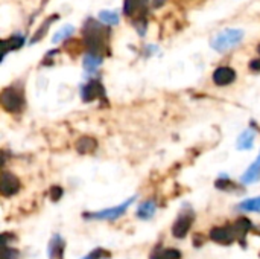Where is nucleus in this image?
<instances>
[{"label": "nucleus", "mask_w": 260, "mask_h": 259, "mask_svg": "<svg viewBox=\"0 0 260 259\" xmlns=\"http://www.w3.org/2000/svg\"><path fill=\"white\" fill-rule=\"evenodd\" d=\"M249 69L251 70H260V58H255L249 63Z\"/></svg>", "instance_id": "nucleus-28"}, {"label": "nucleus", "mask_w": 260, "mask_h": 259, "mask_svg": "<svg viewBox=\"0 0 260 259\" xmlns=\"http://www.w3.org/2000/svg\"><path fill=\"white\" fill-rule=\"evenodd\" d=\"M210 239L218 244L228 245L236 239V236H234L231 227H213L210 230Z\"/></svg>", "instance_id": "nucleus-8"}, {"label": "nucleus", "mask_w": 260, "mask_h": 259, "mask_svg": "<svg viewBox=\"0 0 260 259\" xmlns=\"http://www.w3.org/2000/svg\"><path fill=\"white\" fill-rule=\"evenodd\" d=\"M5 259H7V257H5Z\"/></svg>", "instance_id": "nucleus-30"}, {"label": "nucleus", "mask_w": 260, "mask_h": 259, "mask_svg": "<svg viewBox=\"0 0 260 259\" xmlns=\"http://www.w3.org/2000/svg\"><path fill=\"white\" fill-rule=\"evenodd\" d=\"M236 79V72L231 67H218L213 72V81L216 85H228Z\"/></svg>", "instance_id": "nucleus-9"}, {"label": "nucleus", "mask_w": 260, "mask_h": 259, "mask_svg": "<svg viewBox=\"0 0 260 259\" xmlns=\"http://www.w3.org/2000/svg\"><path fill=\"white\" fill-rule=\"evenodd\" d=\"M166 254H168V257H169V259H180V257H181V253H180L178 250H175V248H169V250H166Z\"/></svg>", "instance_id": "nucleus-26"}, {"label": "nucleus", "mask_w": 260, "mask_h": 259, "mask_svg": "<svg viewBox=\"0 0 260 259\" xmlns=\"http://www.w3.org/2000/svg\"><path fill=\"white\" fill-rule=\"evenodd\" d=\"M49 194H50V198H52V200H54V201H58V200L63 197V188L55 185V186H52V188H50Z\"/></svg>", "instance_id": "nucleus-25"}, {"label": "nucleus", "mask_w": 260, "mask_h": 259, "mask_svg": "<svg viewBox=\"0 0 260 259\" xmlns=\"http://www.w3.org/2000/svg\"><path fill=\"white\" fill-rule=\"evenodd\" d=\"M216 188H218V189H222V191H234L236 186H234L233 182H228V180L221 179V180L216 182Z\"/></svg>", "instance_id": "nucleus-24"}, {"label": "nucleus", "mask_w": 260, "mask_h": 259, "mask_svg": "<svg viewBox=\"0 0 260 259\" xmlns=\"http://www.w3.org/2000/svg\"><path fill=\"white\" fill-rule=\"evenodd\" d=\"M192 223H193V214L192 212L181 214L172 226V235L175 238H184L187 235V232L190 230Z\"/></svg>", "instance_id": "nucleus-6"}, {"label": "nucleus", "mask_w": 260, "mask_h": 259, "mask_svg": "<svg viewBox=\"0 0 260 259\" xmlns=\"http://www.w3.org/2000/svg\"><path fill=\"white\" fill-rule=\"evenodd\" d=\"M75 148L79 154H90L97 148V140L91 136H81L76 140Z\"/></svg>", "instance_id": "nucleus-11"}, {"label": "nucleus", "mask_w": 260, "mask_h": 259, "mask_svg": "<svg viewBox=\"0 0 260 259\" xmlns=\"http://www.w3.org/2000/svg\"><path fill=\"white\" fill-rule=\"evenodd\" d=\"M99 20L107 25V26H114L119 23V16L116 11H100L99 13Z\"/></svg>", "instance_id": "nucleus-20"}, {"label": "nucleus", "mask_w": 260, "mask_h": 259, "mask_svg": "<svg viewBox=\"0 0 260 259\" xmlns=\"http://www.w3.org/2000/svg\"><path fill=\"white\" fill-rule=\"evenodd\" d=\"M237 209L245 212H260V197L243 200L242 203L237 204Z\"/></svg>", "instance_id": "nucleus-18"}, {"label": "nucleus", "mask_w": 260, "mask_h": 259, "mask_svg": "<svg viewBox=\"0 0 260 259\" xmlns=\"http://www.w3.org/2000/svg\"><path fill=\"white\" fill-rule=\"evenodd\" d=\"M254 143V133L251 130L243 131L237 139V148L239 149H251Z\"/></svg>", "instance_id": "nucleus-19"}, {"label": "nucleus", "mask_w": 260, "mask_h": 259, "mask_svg": "<svg viewBox=\"0 0 260 259\" xmlns=\"http://www.w3.org/2000/svg\"><path fill=\"white\" fill-rule=\"evenodd\" d=\"M230 227H231L234 236L240 239V238L245 236V235L248 233V230L251 229V221H249L248 218H239V220H236Z\"/></svg>", "instance_id": "nucleus-15"}, {"label": "nucleus", "mask_w": 260, "mask_h": 259, "mask_svg": "<svg viewBox=\"0 0 260 259\" xmlns=\"http://www.w3.org/2000/svg\"><path fill=\"white\" fill-rule=\"evenodd\" d=\"M81 96L84 102H91L97 98H105V90H103V85L99 81H90L82 87Z\"/></svg>", "instance_id": "nucleus-7"}, {"label": "nucleus", "mask_w": 260, "mask_h": 259, "mask_svg": "<svg viewBox=\"0 0 260 259\" xmlns=\"http://www.w3.org/2000/svg\"><path fill=\"white\" fill-rule=\"evenodd\" d=\"M260 180V154H258V157L257 160L246 169V172L242 176V183L245 185H249V183H254Z\"/></svg>", "instance_id": "nucleus-13"}, {"label": "nucleus", "mask_w": 260, "mask_h": 259, "mask_svg": "<svg viewBox=\"0 0 260 259\" xmlns=\"http://www.w3.org/2000/svg\"><path fill=\"white\" fill-rule=\"evenodd\" d=\"M0 102H2V107L8 113H19L22 112L25 106L23 93L17 90L16 87H7L4 89L2 95H0Z\"/></svg>", "instance_id": "nucleus-3"}, {"label": "nucleus", "mask_w": 260, "mask_h": 259, "mask_svg": "<svg viewBox=\"0 0 260 259\" xmlns=\"http://www.w3.org/2000/svg\"><path fill=\"white\" fill-rule=\"evenodd\" d=\"M73 32H75V28L73 26H70V25H66V26H63L55 35H54V38H52V43H60V41H64L66 38H69L70 35H73Z\"/></svg>", "instance_id": "nucleus-21"}, {"label": "nucleus", "mask_w": 260, "mask_h": 259, "mask_svg": "<svg viewBox=\"0 0 260 259\" xmlns=\"http://www.w3.org/2000/svg\"><path fill=\"white\" fill-rule=\"evenodd\" d=\"M151 259H169V257H168V254H166V250H162V251H155V253L151 256Z\"/></svg>", "instance_id": "nucleus-27"}, {"label": "nucleus", "mask_w": 260, "mask_h": 259, "mask_svg": "<svg viewBox=\"0 0 260 259\" xmlns=\"http://www.w3.org/2000/svg\"><path fill=\"white\" fill-rule=\"evenodd\" d=\"M110 256H111L110 251L103 250V248H96V250L90 251L87 256H84L82 259H108Z\"/></svg>", "instance_id": "nucleus-22"}, {"label": "nucleus", "mask_w": 260, "mask_h": 259, "mask_svg": "<svg viewBox=\"0 0 260 259\" xmlns=\"http://www.w3.org/2000/svg\"><path fill=\"white\" fill-rule=\"evenodd\" d=\"M148 0H125L123 4V11L126 16L134 17V16H142L145 13Z\"/></svg>", "instance_id": "nucleus-12"}, {"label": "nucleus", "mask_w": 260, "mask_h": 259, "mask_svg": "<svg viewBox=\"0 0 260 259\" xmlns=\"http://www.w3.org/2000/svg\"><path fill=\"white\" fill-rule=\"evenodd\" d=\"M20 191V180L10 171H4L0 177V192L4 197H13Z\"/></svg>", "instance_id": "nucleus-5"}, {"label": "nucleus", "mask_w": 260, "mask_h": 259, "mask_svg": "<svg viewBox=\"0 0 260 259\" xmlns=\"http://www.w3.org/2000/svg\"><path fill=\"white\" fill-rule=\"evenodd\" d=\"M136 200V197H131L129 200L123 201L122 204L116 206V207H108V209H103V211H99V212H91V214H84L82 217L85 220H108V221H113L116 218H119L122 214H125V211L129 207V204Z\"/></svg>", "instance_id": "nucleus-4"}, {"label": "nucleus", "mask_w": 260, "mask_h": 259, "mask_svg": "<svg viewBox=\"0 0 260 259\" xmlns=\"http://www.w3.org/2000/svg\"><path fill=\"white\" fill-rule=\"evenodd\" d=\"M243 35H245V32L242 29H225L212 38L210 46L216 52H225L230 47H234L237 43H240Z\"/></svg>", "instance_id": "nucleus-2"}, {"label": "nucleus", "mask_w": 260, "mask_h": 259, "mask_svg": "<svg viewBox=\"0 0 260 259\" xmlns=\"http://www.w3.org/2000/svg\"><path fill=\"white\" fill-rule=\"evenodd\" d=\"M155 211H157V206H155V201L154 200H146L143 201L140 206H139V209H137V217L142 218V220H149Z\"/></svg>", "instance_id": "nucleus-14"}, {"label": "nucleus", "mask_w": 260, "mask_h": 259, "mask_svg": "<svg viewBox=\"0 0 260 259\" xmlns=\"http://www.w3.org/2000/svg\"><path fill=\"white\" fill-rule=\"evenodd\" d=\"M102 64V57L100 55H96V54H88L85 55V58H84V69H85V72H88V73H93V72H96L97 70V67Z\"/></svg>", "instance_id": "nucleus-16"}, {"label": "nucleus", "mask_w": 260, "mask_h": 259, "mask_svg": "<svg viewBox=\"0 0 260 259\" xmlns=\"http://www.w3.org/2000/svg\"><path fill=\"white\" fill-rule=\"evenodd\" d=\"M108 37H110L108 31L100 23H97L93 19L87 20L84 26V38H85V44L90 50V54L100 55V52L107 49Z\"/></svg>", "instance_id": "nucleus-1"}, {"label": "nucleus", "mask_w": 260, "mask_h": 259, "mask_svg": "<svg viewBox=\"0 0 260 259\" xmlns=\"http://www.w3.org/2000/svg\"><path fill=\"white\" fill-rule=\"evenodd\" d=\"M25 44V38L20 37V35H14L8 40H4L2 41V47H4V57L8 54L10 50H16V49H20L22 46Z\"/></svg>", "instance_id": "nucleus-17"}, {"label": "nucleus", "mask_w": 260, "mask_h": 259, "mask_svg": "<svg viewBox=\"0 0 260 259\" xmlns=\"http://www.w3.org/2000/svg\"><path fill=\"white\" fill-rule=\"evenodd\" d=\"M258 50H260V47H258Z\"/></svg>", "instance_id": "nucleus-29"}, {"label": "nucleus", "mask_w": 260, "mask_h": 259, "mask_svg": "<svg viewBox=\"0 0 260 259\" xmlns=\"http://www.w3.org/2000/svg\"><path fill=\"white\" fill-rule=\"evenodd\" d=\"M57 19V16H54V17H50V19H47L46 22H44V25L40 28V31H38V34H35L34 35V38L31 40V44H34L35 41H38V40H41L43 37H44V34H46V31H47V28L52 25V23H54V20Z\"/></svg>", "instance_id": "nucleus-23"}, {"label": "nucleus", "mask_w": 260, "mask_h": 259, "mask_svg": "<svg viewBox=\"0 0 260 259\" xmlns=\"http://www.w3.org/2000/svg\"><path fill=\"white\" fill-rule=\"evenodd\" d=\"M63 253H64V241L60 235H55L49 242V248H47L49 259H63Z\"/></svg>", "instance_id": "nucleus-10"}]
</instances>
